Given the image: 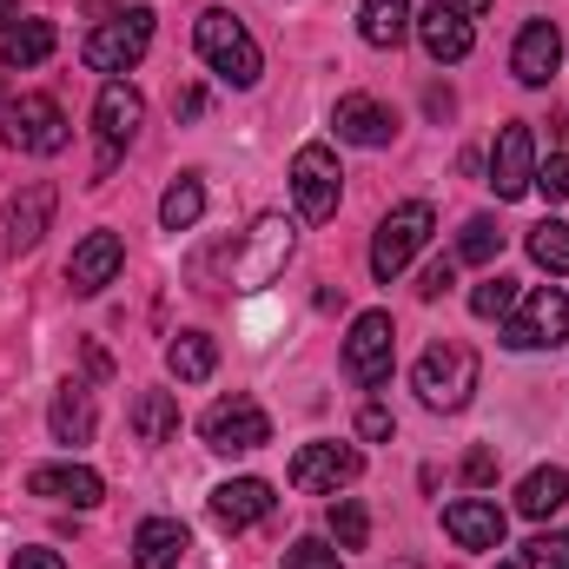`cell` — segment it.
I'll return each instance as SVG.
<instances>
[{
    "mask_svg": "<svg viewBox=\"0 0 569 569\" xmlns=\"http://www.w3.org/2000/svg\"><path fill=\"white\" fill-rule=\"evenodd\" d=\"M192 40H199V60H206L226 87H259L266 60H259V40L246 33V20H239V13L206 7V13H199V27H192Z\"/></svg>",
    "mask_w": 569,
    "mask_h": 569,
    "instance_id": "1",
    "label": "cell"
},
{
    "mask_svg": "<svg viewBox=\"0 0 569 569\" xmlns=\"http://www.w3.org/2000/svg\"><path fill=\"white\" fill-rule=\"evenodd\" d=\"M477 378H483V365H477V351L463 338H437L418 358V398H425L430 411H463L470 391H477Z\"/></svg>",
    "mask_w": 569,
    "mask_h": 569,
    "instance_id": "2",
    "label": "cell"
},
{
    "mask_svg": "<svg viewBox=\"0 0 569 569\" xmlns=\"http://www.w3.org/2000/svg\"><path fill=\"white\" fill-rule=\"evenodd\" d=\"M146 47H152V7H127V13H113V20H100L87 33L80 60L93 73H133L146 60Z\"/></svg>",
    "mask_w": 569,
    "mask_h": 569,
    "instance_id": "3",
    "label": "cell"
},
{
    "mask_svg": "<svg viewBox=\"0 0 569 569\" xmlns=\"http://www.w3.org/2000/svg\"><path fill=\"white\" fill-rule=\"evenodd\" d=\"M291 252H298V226H291L284 212L252 219V232H246V252L232 259V284H239V291H266V284L279 279L284 266H291Z\"/></svg>",
    "mask_w": 569,
    "mask_h": 569,
    "instance_id": "4",
    "label": "cell"
},
{
    "mask_svg": "<svg viewBox=\"0 0 569 569\" xmlns=\"http://www.w3.org/2000/svg\"><path fill=\"white\" fill-rule=\"evenodd\" d=\"M199 437H206V450H219V457H246V450L272 443V418H266L259 398L232 391V398H219V405L199 418Z\"/></svg>",
    "mask_w": 569,
    "mask_h": 569,
    "instance_id": "5",
    "label": "cell"
},
{
    "mask_svg": "<svg viewBox=\"0 0 569 569\" xmlns=\"http://www.w3.org/2000/svg\"><path fill=\"white\" fill-rule=\"evenodd\" d=\"M430 226H437V212H430L425 199H405V206H391L385 212V226H378V239H371V272L391 284L418 252H425Z\"/></svg>",
    "mask_w": 569,
    "mask_h": 569,
    "instance_id": "6",
    "label": "cell"
},
{
    "mask_svg": "<svg viewBox=\"0 0 569 569\" xmlns=\"http://www.w3.org/2000/svg\"><path fill=\"white\" fill-rule=\"evenodd\" d=\"M569 338V298L557 284H537L530 298H517V311L503 318V345L510 351H550Z\"/></svg>",
    "mask_w": 569,
    "mask_h": 569,
    "instance_id": "7",
    "label": "cell"
},
{
    "mask_svg": "<svg viewBox=\"0 0 569 569\" xmlns=\"http://www.w3.org/2000/svg\"><path fill=\"white\" fill-rule=\"evenodd\" d=\"M0 133H7L13 152L47 159V152L67 146V113H60V100H47V93H20V100L0 113Z\"/></svg>",
    "mask_w": 569,
    "mask_h": 569,
    "instance_id": "8",
    "label": "cell"
},
{
    "mask_svg": "<svg viewBox=\"0 0 569 569\" xmlns=\"http://www.w3.org/2000/svg\"><path fill=\"white\" fill-rule=\"evenodd\" d=\"M338 192H345V172L331 159V146H298L291 152V199L311 226H325L338 212Z\"/></svg>",
    "mask_w": 569,
    "mask_h": 569,
    "instance_id": "9",
    "label": "cell"
},
{
    "mask_svg": "<svg viewBox=\"0 0 569 569\" xmlns=\"http://www.w3.org/2000/svg\"><path fill=\"white\" fill-rule=\"evenodd\" d=\"M391 358H398L391 311H358L351 318V338H345V378L351 385H385L391 378Z\"/></svg>",
    "mask_w": 569,
    "mask_h": 569,
    "instance_id": "10",
    "label": "cell"
},
{
    "mask_svg": "<svg viewBox=\"0 0 569 569\" xmlns=\"http://www.w3.org/2000/svg\"><path fill=\"white\" fill-rule=\"evenodd\" d=\"M140 120H146V100L127 87V80H107L100 100H93V133H100V179L113 172V159L140 140Z\"/></svg>",
    "mask_w": 569,
    "mask_h": 569,
    "instance_id": "11",
    "label": "cell"
},
{
    "mask_svg": "<svg viewBox=\"0 0 569 569\" xmlns=\"http://www.w3.org/2000/svg\"><path fill=\"white\" fill-rule=\"evenodd\" d=\"M358 470H365V457H358L351 443H305V450L291 457V490H305V497H338L345 483H358Z\"/></svg>",
    "mask_w": 569,
    "mask_h": 569,
    "instance_id": "12",
    "label": "cell"
},
{
    "mask_svg": "<svg viewBox=\"0 0 569 569\" xmlns=\"http://www.w3.org/2000/svg\"><path fill=\"white\" fill-rule=\"evenodd\" d=\"M530 179H537V140H530L523 120H510V127L497 133V146H490V192H497V199H523Z\"/></svg>",
    "mask_w": 569,
    "mask_h": 569,
    "instance_id": "13",
    "label": "cell"
},
{
    "mask_svg": "<svg viewBox=\"0 0 569 569\" xmlns=\"http://www.w3.org/2000/svg\"><path fill=\"white\" fill-rule=\"evenodd\" d=\"M418 40H425V53L437 67H457V60H470L477 27H470V13L457 0H430L425 13H418Z\"/></svg>",
    "mask_w": 569,
    "mask_h": 569,
    "instance_id": "14",
    "label": "cell"
},
{
    "mask_svg": "<svg viewBox=\"0 0 569 569\" xmlns=\"http://www.w3.org/2000/svg\"><path fill=\"white\" fill-rule=\"evenodd\" d=\"M120 266H127L120 232H87V239L73 246V259H67V284H73L80 298H93V291H107V284L120 279Z\"/></svg>",
    "mask_w": 569,
    "mask_h": 569,
    "instance_id": "15",
    "label": "cell"
},
{
    "mask_svg": "<svg viewBox=\"0 0 569 569\" xmlns=\"http://www.w3.org/2000/svg\"><path fill=\"white\" fill-rule=\"evenodd\" d=\"M557 67H563V33H557V20H530V27L517 33V47H510V73H517L523 87H550Z\"/></svg>",
    "mask_w": 569,
    "mask_h": 569,
    "instance_id": "16",
    "label": "cell"
},
{
    "mask_svg": "<svg viewBox=\"0 0 569 569\" xmlns=\"http://www.w3.org/2000/svg\"><path fill=\"white\" fill-rule=\"evenodd\" d=\"M53 206H60V192L47 186V179H33V186H20L7 206H0V226H7V246L13 252H27V246H40V232L53 226Z\"/></svg>",
    "mask_w": 569,
    "mask_h": 569,
    "instance_id": "17",
    "label": "cell"
},
{
    "mask_svg": "<svg viewBox=\"0 0 569 569\" xmlns=\"http://www.w3.org/2000/svg\"><path fill=\"white\" fill-rule=\"evenodd\" d=\"M443 530H450V543L457 550H503V510L490 503V497H457L450 510H443Z\"/></svg>",
    "mask_w": 569,
    "mask_h": 569,
    "instance_id": "18",
    "label": "cell"
},
{
    "mask_svg": "<svg viewBox=\"0 0 569 569\" xmlns=\"http://www.w3.org/2000/svg\"><path fill=\"white\" fill-rule=\"evenodd\" d=\"M266 517H272V483L266 477H232V483L212 490V523L219 530H252Z\"/></svg>",
    "mask_w": 569,
    "mask_h": 569,
    "instance_id": "19",
    "label": "cell"
},
{
    "mask_svg": "<svg viewBox=\"0 0 569 569\" xmlns=\"http://www.w3.org/2000/svg\"><path fill=\"white\" fill-rule=\"evenodd\" d=\"M27 490H33V497H53V503H73V510H93V503L107 497L100 470H87V463H40V470L27 477Z\"/></svg>",
    "mask_w": 569,
    "mask_h": 569,
    "instance_id": "20",
    "label": "cell"
},
{
    "mask_svg": "<svg viewBox=\"0 0 569 569\" xmlns=\"http://www.w3.org/2000/svg\"><path fill=\"white\" fill-rule=\"evenodd\" d=\"M331 127H338V140H351V146H391V133H398L391 107H378L371 93H345Z\"/></svg>",
    "mask_w": 569,
    "mask_h": 569,
    "instance_id": "21",
    "label": "cell"
},
{
    "mask_svg": "<svg viewBox=\"0 0 569 569\" xmlns=\"http://www.w3.org/2000/svg\"><path fill=\"white\" fill-rule=\"evenodd\" d=\"M186 550H192V537H186L179 517H146L140 530H133V563L140 569H179Z\"/></svg>",
    "mask_w": 569,
    "mask_h": 569,
    "instance_id": "22",
    "label": "cell"
},
{
    "mask_svg": "<svg viewBox=\"0 0 569 569\" xmlns=\"http://www.w3.org/2000/svg\"><path fill=\"white\" fill-rule=\"evenodd\" d=\"M47 430H53V443H87V437H93V391L67 378V385L53 391V411H47Z\"/></svg>",
    "mask_w": 569,
    "mask_h": 569,
    "instance_id": "23",
    "label": "cell"
},
{
    "mask_svg": "<svg viewBox=\"0 0 569 569\" xmlns=\"http://www.w3.org/2000/svg\"><path fill=\"white\" fill-rule=\"evenodd\" d=\"M358 33H365V47H378V53L405 47V33H411V0H365V7H358Z\"/></svg>",
    "mask_w": 569,
    "mask_h": 569,
    "instance_id": "24",
    "label": "cell"
},
{
    "mask_svg": "<svg viewBox=\"0 0 569 569\" xmlns=\"http://www.w3.org/2000/svg\"><path fill=\"white\" fill-rule=\"evenodd\" d=\"M166 371H172L179 385H206V378L219 371V345H212L206 331H179V338L166 345Z\"/></svg>",
    "mask_w": 569,
    "mask_h": 569,
    "instance_id": "25",
    "label": "cell"
},
{
    "mask_svg": "<svg viewBox=\"0 0 569 569\" xmlns=\"http://www.w3.org/2000/svg\"><path fill=\"white\" fill-rule=\"evenodd\" d=\"M569 503V477L557 470V463H543V470H530L523 477V490H517V510L530 517V523H543V517H557Z\"/></svg>",
    "mask_w": 569,
    "mask_h": 569,
    "instance_id": "26",
    "label": "cell"
},
{
    "mask_svg": "<svg viewBox=\"0 0 569 569\" xmlns=\"http://www.w3.org/2000/svg\"><path fill=\"white\" fill-rule=\"evenodd\" d=\"M199 212H206V186H199V172H179V179L166 186V199H159V226H166V232H192Z\"/></svg>",
    "mask_w": 569,
    "mask_h": 569,
    "instance_id": "27",
    "label": "cell"
},
{
    "mask_svg": "<svg viewBox=\"0 0 569 569\" xmlns=\"http://www.w3.org/2000/svg\"><path fill=\"white\" fill-rule=\"evenodd\" d=\"M133 437H140V443H172V437H179V405H172V391H140V398H133Z\"/></svg>",
    "mask_w": 569,
    "mask_h": 569,
    "instance_id": "28",
    "label": "cell"
},
{
    "mask_svg": "<svg viewBox=\"0 0 569 569\" xmlns=\"http://www.w3.org/2000/svg\"><path fill=\"white\" fill-rule=\"evenodd\" d=\"M53 40H60L53 20H20V27L7 33V47H0V67H13V73H20V67H40V60L53 53Z\"/></svg>",
    "mask_w": 569,
    "mask_h": 569,
    "instance_id": "29",
    "label": "cell"
},
{
    "mask_svg": "<svg viewBox=\"0 0 569 569\" xmlns=\"http://www.w3.org/2000/svg\"><path fill=\"white\" fill-rule=\"evenodd\" d=\"M497 252H503V226L477 212V219H470V226L457 232V259H463V266H490Z\"/></svg>",
    "mask_w": 569,
    "mask_h": 569,
    "instance_id": "30",
    "label": "cell"
},
{
    "mask_svg": "<svg viewBox=\"0 0 569 569\" xmlns=\"http://www.w3.org/2000/svg\"><path fill=\"white\" fill-rule=\"evenodd\" d=\"M331 537H338V550H365V537H371V510H365L358 497H338V503H331Z\"/></svg>",
    "mask_w": 569,
    "mask_h": 569,
    "instance_id": "31",
    "label": "cell"
},
{
    "mask_svg": "<svg viewBox=\"0 0 569 569\" xmlns=\"http://www.w3.org/2000/svg\"><path fill=\"white\" fill-rule=\"evenodd\" d=\"M530 259H537L543 272H569V226L563 219H543V226L530 232Z\"/></svg>",
    "mask_w": 569,
    "mask_h": 569,
    "instance_id": "32",
    "label": "cell"
},
{
    "mask_svg": "<svg viewBox=\"0 0 569 569\" xmlns=\"http://www.w3.org/2000/svg\"><path fill=\"white\" fill-rule=\"evenodd\" d=\"M517 298H523L517 279H503V272H497V279H483L477 291H470V311H477V318H510V311H517Z\"/></svg>",
    "mask_w": 569,
    "mask_h": 569,
    "instance_id": "33",
    "label": "cell"
},
{
    "mask_svg": "<svg viewBox=\"0 0 569 569\" xmlns=\"http://www.w3.org/2000/svg\"><path fill=\"white\" fill-rule=\"evenodd\" d=\"M517 563L523 569H569V530H543V537H530Z\"/></svg>",
    "mask_w": 569,
    "mask_h": 569,
    "instance_id": "34",
    "label": "cell"
},
{
    "mask_svg": "<svg viewBox=\"0 0 569 569\" xmlns=\"http://www.w3.org/2000/svg\"><path fill=\"white\" fill-rule=\"evenodd\" d=\"M284 569H345V563H338V550H331L325 537H298V543L284 550Z\"/></svg>",
    "mask_w": 569,
    "mask_h": 569,
    "instance_id": "35",
    "label": "cell"
},
{
    "mask_svg": "<svg viewBox=\"0 0 569 569\" xmlns=\"http://www.w3.org/2000/svg\"><path fill=\"white\" fill-rule=\"evenodd\" d=\"M530 186H537V192H543L550 206H563V199H569V152H557V159H543Z\"/></svg>",
    "mask_w": 569,
    "mask_h": 569,
    "instance_id": "36",
    "label": "cell"
},
{
    "mask_svg": "<svg viewBox=\"0 0 569 569\" xmlns=\"http://www.w3.org/2000/svg\"><path fill=\"white\" fill-rule=\"evenodd\" d=\"M457 284V259H437V266H425V279H418V298H443Z\"/></svg>",
    "mask_w": 569,
    "mask_h": 569,
    "instance_id": "37",
    "label": "cell"
},
{
    "mask_svg": "<svg viewBox=\"0 0 569 569\" xmlns=\"http://www.w3.org/2000/svg\"><path fill=\"white\" fill-rule=\"evenodd\" d=\"M391 430H398V418H391L385 405H365V411H358V437H371V443H378V437H391Z\"/></svg>",
    "mask_w": 569,
    "mask_h": 569,
    "instance_id": "38",
    "label": "cell"
},
{
    "mask_svg": "<svg viewBox=\"0 0 569 569\" xmlns=\"http://www.w3.org/2000/svg\"><path fill=\"white\" fill-rule=\"evenodd\" d=\"M490 477H497V457L490 450H470L463 457V483H490Z\"/></svg>",
    "mask_w": 569,
    "mask_h": 569,
    "instance_id": "39",
    "label": "cell"
},
{
    "mask_svg": "<svg viewBox=\"0 0 569 569\" xmlns=\"http://www.w3.org/2000/svg\"><path fill=\"white\" fill-rule=\"evenodd\" d=\"M13 569H67V563H60L53 550H20V557H13Z\"/></svg>",
    "mask_w": 569,
    "mask_h": 569,
    "instance_id": "40",
    "label": "cell"
},
{
    "mask_svg": "<svg viewBox=\"0 0 569 569\" xmlns=\"http://www.w3.org/2000/svg\"><path fill=\"white\" fill-rule=\"evenodd\" d=\"M199 107H206V93L192 87V93H179V120H199Z\"/></svg>",
    "mask_w": 569,
    "mask_h": 569,
    "instance_id": "41",
    "label": "cell"
},
{
    "mask_svg": "<svg viewBox=\"0 0 569 569\" xmlns=\"http://www.w3.org/2000/svg\"><path fill=\"white\" fill-rule=\"evenodd\" d=\"M13 13H20V7H13V0H0V33H13V27H20Z\"/></svg>",
    "mask_w": 569,
    "mask_h": 569,
    "instance_id": "42",
    "label": "cell"
},
{
    "mask_svg": "<svg viewBox=\"0 0 569 569\" xmlns=\"http://www.w3.org/2000/svg\"><path fill=\"white\" fill-rule=\"evenodd\" d=\"M457 7H463V13H470V20H477V13H483V7H490V0H457Z\"/></svg>",
    "mask_w": 569,
    "mask_h": 569,
    "instance_id": "43",
    "label": "cell"
},
{
    "mask_svg": "<svg viewBox=\"0 0 569 569\" xmlns=\"http://www.w3.org/2000/svg\"><path fill=\"white\" fill-rule=\"evenodd\" d=\"M497 569H523V563H497Z\"/></svg>",
    "mask_w": 569,
    "mask_h": 569,
    "instance_id": "44",
    "label": "cell"
},
{
    "mask_svg": "<svg viewBox=\"0 0 569 569\" xmlns=\"http://www.w3.org/2000/svg\"><path fill=\"white\" fill-rule=\"evenodd\" d=\"M563 127H569V113H563Z\"/></svg>",
    "mask_w": 569,
    "mask_h": 569,
    "instance_id": "45",
    "label": "cell"
}]
</instances>
